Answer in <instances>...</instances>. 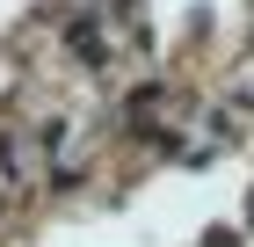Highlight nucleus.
Wrapping results in <instances>:
<instances>
[{
    "label": "nucleus",
    "instance_id": "nucleus-1",
    "mask_svg": "<svg viewBox=\"0 0 254 247\" xmlns=\"http://www.w3.org/2000/svg\"><path fill=\"white\" fill-rule=\"evenodd\" d=\"M247 218H254V204H247Z\"/></svg>",
    "mask_w": 254,
    "mask_h": 247
}]
</instances>
